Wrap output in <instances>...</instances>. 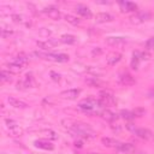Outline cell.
<instances>
[{"instance_id": "6da1fadb", "label": "cell", "mask_w": 154, "mask_h": 154, "mask_svg": "<svg viewBox=\"0 0 154 154\" xmlns=\"http://www.w3.org/2000/svg\"><path fill=\"white\" fill-rule=\"evenodd\" d=\"M78 107H79V108H82V109H83V111H85V112H93L94 109L102 107V105H101V102H100V100H99V99L88 97V99H85V100L81 101V102L78 103Z\"/></svg>"}, {"instance_id": "7a4b0ae2", "label": "cell", "mask_w": 154, "mask_h": 154, "mask_svg": "<svg viewBox=\"0 0 154 154\" xmlns=\"http://www.w3.org/2000/svg\"><path fill=\"white\" fill-rule=\"evenodd\" d=\"M100 102L102 105V107L105 106H113L116 103L114 97H113V93L111 90H101L100 91Z\"/></svg>"}, {"instance_id": "3957f363", "label": "cell", "mask_w": 154, "mask_h": 154, "mask_svg": "<svg viewBox=\"0 0 154 154\" xmlns=\"http://www.w3.org/2000/svg\"><path fill=\"white\" fill-rule=\"evenodd\" d=\"M134 134L137 137H140L142 140H146V141H150V140L154 138V134L149 129H146V128H137Z\"/></svg>"}, {"instance_id": "277c9868", "label": "cell", "mask_w": 154, "mask_h": 154, "mask_svg": "<svg viewBox=\"0 0 154 154\" xmlns=\"http://www.w3.org/2000/svg\"><path fill=\"white\" fill-rule=\"evenodd\" d=\"M149 18H150L149 13H147V12H137L136 14L130 17V22L134 23V24H140V23H143L144 20H147Z\"/></svg>"}, {"instance_id": "5b68a950", "label": "cell", "mask_w": 154, "mask_h": 154, "mask_svg": "<svg viewBox=\"0 0 154 154\" xmlns=\"http://www.w3.org/2000/svg\"><path fill=\"white\" fill-rule=\"evenodd\" d=\"M43 12H45L51 19H54V20H58V19H60V17H61L60 11H59L58 8H55V7H53V6L46 7V8L43 10Z\"/></svg>"}, {"instance_id": "8992f818", "label": "cell", "mask_w": 154, "mask_h": 154, "mask_svg": "<svg viewBox=\"0 0 154 154\" xmlns=\"http://www.w3.org/2000/svg\"><path fill=\"white\" fill-rule=\"evenodd\" d=\"M79 94H81V90H79V89H67V90L61 91V93H60V96H61L63 99L73 100V99H76Z\"/></svg>"}, {"instance_id": "52a82bcc", "label": "cell", "mask_w": 154, "mask_h": 154, "mask_svg": "<svg viewBox=\"0 0 154 154\" xmlns=\"http://www.w3.org/2000/svg\"><path fill=\"white\" fill-rule=\"evenodd\" d=\"M106 42L112 46H120L126 42V38L122 37V36H108V37H106Z\"/></svg>"}, {"instance_id": "ba28073f", "label": "cell", "mask_w": 154, "mask_h": 154, "mask_svg": "<svg viewBox=\"0 0 154 154\" xmlns=\"http://www.w3.org/2000/svg\"><path fill=\"white\" fill-rule=\"evenodd\" d=\"M119 83L123 85H132V84H135V79L130 73L124 72L119 76Z\"/></svg>"}, {"instance_id": "9c48e42d", "label": "cell", "mask_w": 154, "mask_h": 154, "mask_svg": "<svg viewBox=\"0 0 154 154\" xmlns=\"http://www.w3.org/2000/svg\"><path fill=\"white\" fill-rule=\"evenodd\" d=\"M7 101H8L10 106H12V107H14V108H20V109H23V108H26V106H28L24 101L18 100V99L12 97V96H8V97H7Z\"/></svg>"}, {"instance_id": "30bf717a", "label": "cell", "mask_w": 154, "mask_h": 154, "mask_svg": "<svg viewBox=\"0 0 154 154\" xmlns=\"http://www.w3.org/2000/svg\"><path fill=\"white\" fill-rule=\"evenodd\" d=\"M117 149L119 152L124 153V154H131V153H134L136 150V148H135V146L132 143H120L117 147Z\"/></svg>"}, {"instance_id": "8fae6325", "label": "cell", "mask_w": 154, "mask_h": 154, "mask_svg": "<svg viewBox=\"0 0 154 154\" xmlns=\"http://www.w3.org/2000/svg\"><path fill=\"white\" fill-rule=\"evenodd\" d=\"M95 20L99 22V23L111 22V20H113V16L111 13H107V12H100L95 16Z\"/></svg>"}, {"instance_id": "7c38bea8", "label": "cell", "mask_w": 154, "mask_h": 154, "mask_svg": "<svg viewBox=\"0 0 154 154\" xmlns=\"http://www.w3.org/2000/svg\"><path fill=\"white\" fill-rule=\"evenodd\" d=\"M119 6L123 12H132L137 8V5L134 2H130V1H122V2H119Z\"/></svg>"}, {"instance_id": "4fadbf2b", "label": "cell", "mask_w": 154, "mask_h": 154, "mask_svg": "<svg viewBox=\"0 0 154 154\" xmlns=\"http://www.w3.org/2000/svg\"><path fill=\"white\" fill-rule=\"evenodd\" d=\"M101 142H102L103 146L109 147V148H117L120 144L119 141H117L116 138H111V137H102L101 138Z\"/></svg>"}, {"instance_id": "5bb4252c", "label": "cell", "mask_w": 154, "mask_h": 154, "mask_svg": "<svg viewBox=\"0 0 154 154\" xmlns=\"http://www.w3.org/2000/svg\"><path fill=\"white\" fill-rule=\"evenodd\" d=\"M34 144L37 147V148H41V149H45V150H52L54 148V146L48 142V141H45V140H38V141H35Z\"/></svg>"}, {"instance_id": "9a60e30c", "label": "cell", "mask_w": 154, "mask_h": 154, "mask_svg": "<svg viewBox=\"0 0 154 154\" xmlns=\"http://www.w3.org/2000/svg\"><path fill=\"white\" fill-rule=\"evenodd\" d=\"M76 11H77V13L81 14L82 17H87V18L91 17V12H90L89 7H87L85 5H77V6H76Z\"/></svg>"}, {"instance_id": "2e32d148", "label": "cell", "mask_w": 154, "mask_h": 154, "mask_svg": "<svg viewBox=\"0 0 154 154\" xmlns=\"http://www.w3.org/2000/svg\"><path fill=\"white\" fill-rule=\"evenodd\" d=\"M120 59H122V54H120V53H112V54H109V55L107 57L106 61H107V64H108L109 66H113V65H116L117 63H119Z\"/></svg>"}, {"instance_id": "e0dca14e", "label": "cell", "mask_w": 154, "mask_h": 154, "mask_svg": "<svg viewBox=\"0 0 154 154\" xmlns=\"http://www.w3.org/2000/svg\"><path fill=\"white\" fill-rule=\"evenodd\" d=\"M59 40H60V42H63V43H67V45H72V43H75V42L77 41L76 36H73V35H70V34H65V35H61Z\"/></svg>"}, {"instance_id": "ac0fdd59", "label": "cell", "mask_w": 154, "mask_h": 154, "mask_svg": "<svg viewBox=\"0 0 154 154\" xmlns=\"http://www.w3.org/2000/svg\"><path fill=\"white\" fill-rule=\"evenodd\" d=\"M13 63H16V64H18V65H20V66L25 67V66H26V64H28V57H26L25 54L20 53L19 55H17V57L13 59Z\"/></svg>"}, {"instance_id": "d6986e66", "label": "cell", "mask_w": 154, "mask_h": 154, "mask_svg": "<svg viewBox=\"0 0 154 154\" xmlns=\"http://www.w3.org/2000/svg\"><path fill=\"white\" fill-rule=\"evenodd\" d=\"M100 116H101L103 119L108 120V122H113V120L117 119V116H116L113 112H111L109 109H103L102 112H100Z\"/></svg>"}, {"instance_id": "ffe728a7", "label": "cell", "mask_w": 154, "mask_h": 154, "mask_svg": "<svg viewBox=\"0 0 154 154\" xmlns=\"http://www.w3.org/2000/svg\"><path fill=\"white\" fill-rule=\"evenodd\" d=\"M22 70H24V67L18 65V64H16V63H13V61L7 64V71H10L11 73H19Z\"/></svg>"}, {"instance_id": "44dd1931", "label": "cell", "mask_w": 154, "mask_h": 154, "mask_svg": "<svg viewBox=\"0 0 154 154\" xmlns=\"http://www.w3.org/2000/svg\"><path fill=\"white\" fill-rule=\"evenodd\" d=\"M85 83L88 84V85H90V87H93V88H97V87H101L103 83L99 79V78H96V77H89V78H87L85 79Z\"/></svg>"}, {"instance_id": "7402d4cb", "label": "cell", "mask_w": 154, "mask_h": 154, "mask_svg": "<svg viewBox=\"0 0 154 154\" xmlns=\"http://www.w3.org/2000/svg\"><path fill=\"white\" fill-rule=\"evenodd\" d=\"M141 60V52H135L132 55V61H131V67L134 70L138 69V63Z\"/></svg>"}, {"instance_id": "603a6c76", "label": "cell", "mask_w": 154, "mask_h": 154, "mask_svg": "<svg viewBox=\"0 0 154 154\" xmlns=\"http://www.w3.org/2000/svg\"><path fill=\"white\" fill-rule=\"evenodd\" d=\"M0 79H1V82H10L12 79L11 78V72L6 71V70H2L1 73H0Z\"/></svg>"}, {"instance_id": "cb8c5ba5", "label": "cell", "mask_w": 154, "mask_h": 154, "mask_svg": "<svg viewBox=\"0 0 154 154\" xmlns=\"http://www.w3.org/2000/svg\"><path fill=\"white\" fill-rule=\"evenodd\" d=\"M64 18H65V20H66V22H69V23H71V24H73V25L79 24V19H78L77 17H75V16L65 14V16H64Z\"/></svg>"}, {"instance_id": "d4e9b609", "label": "cell", "mask_w": 154, "mask_h": 154, "mask_svg": "<svg viewBox=\"0 0 154 154\" xmlns=\"http://www.w3.org/2000/svg\"><path fill=\"white\" fill-rule=\"evenodd\" d=\"M120 116H122V118H124V119H126V120H132L134 118H135V116L132 114V112H130V111H122L120 112Z\"/></svg>"}, {"instance_id": "484cf974", "label": "cell", "mask_w": 154, "mask_h": 154, "mask_svg": "<svg viewBox=\"0 0 154 154\" xmlns=\"http://www.w3.org/2000/svg\"><path fill=\"white\" fill-rule=\"evenodd\" d=\"M131 112H132V114H134L135 117H142V116H144L146 109L142 108V107H137V108H135V109L131 111Z\"/></svg>"}, {"instance_id": "4316f807", "label": "cell", "mask_w": 154, "mask_h": 154, "mask_svg": "<svg viewBox=\"0 0 154 154\" xmlns=\"http://www.w3.org/2000/svg\"><path fill=\"white\" fill-rule=\"evenodd\" d=\"M49 76H51V78H52L53 81H55V82L60 81V78H61V76H60L58 72H55V71H51V72H49Z\"/></svg>"}, {"instance_id": "83f0119b", "label": "cell", "mask_w": 154, "mask_h": 154, "mask_svg": "<svg viewBox=\"0 0 154 154\" xmlns=\"http://www.w3.org/2000/svg\"><path fill=\"white\" fill-rule=\"evenodd\" d=\"M40 35L41 36H45V37H48L49 35H51V31L48 30V29H45V28H42V29H40Z\"/></svg>"}, {"instance_id": "f1b7e54d", "label": "cell", "mask_w": 154, "mask_h": 154, "mask_svg": "<svg viewBox=\"0 0 154 154\" xmlns=\"http://www.w3.org/2000/svg\"><path fill=\"white\" fill-rule=\"evenodd\" d=\"M146 47H147V48H154V36L150 37V38L146 42Z\"/></svg>"}, {"instance_id": "f546056e", "label": "cell", "mask_w": 154, "mask_h": 154, "mask_svg": "<svg viewBox=\"0 0 154 154\" xmlns=\"http://www.w3.org/2000/svg\"><path fill=\"white\" fill-rule=\"evenodd\" d=\"M47 136H48L49 138H52V140H57V138H58L57 134H55L54 131H52V130H48V131H47Z\"/></svg>"}, {"instance_id": "4dcf8cb0", "label": "cell", "mask_w": 154, "mask_h": 154, "mask_svg": "<svg viewBox=\"0 0 154 154\" xmlns=\"http://www.w3.org/2000/svg\"><path fill=\"white\" fill-rule=\"evenodd\" d=\"M126 129H128V130H130L131 132H135L137 128L135 126V124H132V123H128V124H126Z\"/></svg>"}, {"instance_id": "1f68e13d", "label": "cell", "mask_w": 154, "mask_h": 154, "mask_svg": "<svg viewBox=\"0 0 154 154\" xmlns=\"http://www.w3.org/2000/svg\"><path fill=\"white\" fill-rule=\"evenodd\" d=\"M11 17H12V19H13L14 22H20V23L23 22V17L19 16V14H12Z\"/></svg>"}, {"instance_id": "d6a6232c", "label": "cell", "mask_w": 154, "mask_h": 154, "mask_svg": "<svg viewBox=\"0 0 154 154\" xmlns=\"http://www.w3.org/2000/svg\"><path fill=\"white\" fill-rule=\"evenodd\" d=\"M150 58V54L147 52H142L141 53V60H148Z\"/></svg>"}, {"instance_id": "836d02e7", "label": "cell", "mask_w": 154, "mask_h": 154, "mask_svg": "<svg viewBox=\"0 0 154 154\" xmlns=\"http://www.w3.org/2000/svg\"><path fill=\"white\" fill-rule=\"evenodd\" d=\"M11 34H12V31H6L5 29H2V30H1V36H2L4 38H5V37H7V36H10Z\"/></svg>"}, {"instance_id": "e575fe53", "label": "cell", "mask_w": 154, "mask_h": 154, "mask_svg": "<svg viewBox=\"0 0 154 154\" xmlns=\"http://www.w3.org/2000/svg\"><path fill=\"white\" fill-rule=\"evenodd\" d=\"M101 53H102V49L99 48V47H97L96 49H93V54H94V55H99V54H101Z\"/></svg>"}, {"instance_id": "d590c367", "label": "cell", "mask_w": 154, "mask_h": 154, "mask_svg": "<svg viewBox=\"0 0 154 154\" xmlns=\"http://www.w3.org/2000/svg\"><path fill=\"white\" fill-rule=\"evenodd\" d=\"M76 147H79V148H81V147H82V142H81V141L76 142Z\"/></svg>"}, {"instance_id": "8d00e7d4", "label": "cell", "mask_w": 154, "mask_h": 154, "mask_svg": "<svg viewBox=\"0 0 154 154\" xmlns=\"http://www.w3.org/2000/svg\"><path fill=\"white\" fill-rule=\"evenodd\" d=\"M88 154H102V153H88Z\"/></svg>"}, {"instance_id": "74e56055", "label": "cell", "mask_w": 154, "mask_h": 154, "mask_svg": "<svg viewBox=\"0 0 154 154\" xmlns=\"http://www.w3.org/2000/svg\"><path fill=\"white\" fill-rule=\"evenodd\" d=\"M141 154H146V153H141Z\"/></svg>"}]
</instances>
